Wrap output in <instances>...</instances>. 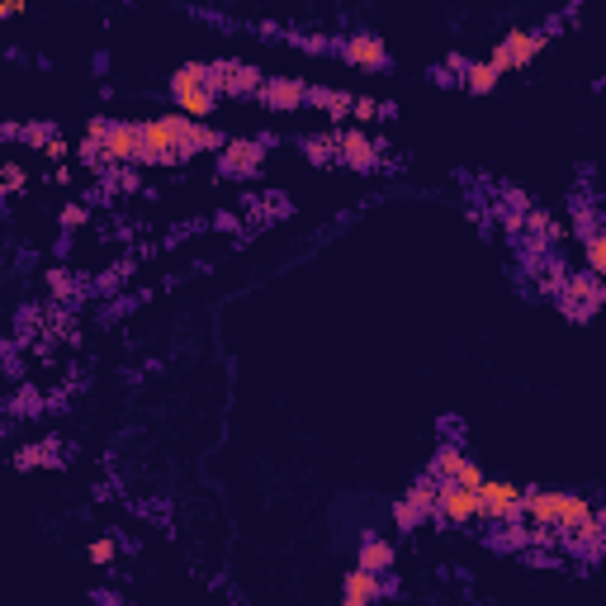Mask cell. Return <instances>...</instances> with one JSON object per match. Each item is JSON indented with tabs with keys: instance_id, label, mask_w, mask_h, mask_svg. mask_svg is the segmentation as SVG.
Segmentation results:
<instances>
[{
	"instance_id": "603a6c76",
	"label": "cell",
	"mask_w": 606,
	"mask_h": 606,
	"mask_svg": "<svg viewBox=\"0 0 606 606\" xmlns=\"http://www.w3.org/2000/svg\"><path fill=\"white\" fill-rule=\"evenodd\" d=\"M417 521H422V517H417V507H412L408 498L393 507V526H398V531H417Z\"/></svg>"
},
{
	"instance_id": "3957f363",
	"label": "cell",
	"mask_w": 606,
	"mask_h": 606,
	"mask_svg": "<svg viewBox=\"0 0 606 606\" xmlns=\"http://www.w3.org/2000/svg\"><path fill=\"white\" fill-rule=\"evenodd\" d=\"M138 133H143V161H152V166L185 161L180 157V138H176V119H171V114H166V119H147V124H138Z\"/></svg>"
},
{
	"instance_id": "8fae6325",
	"label": "cell",
	"mask_w": 606,
	"mask_h": 606,
	"mask_svg": "<svg viewBox=\"0 0 606 606\" xmlns=\"http://www.w3.org/2000/svg\"><path fill=\"white\" fill-rule=\"evenodd\" d=\"M379 592H384L379 573L351 569L346 573V597H341V606H379Z\"/></svg>"
},
{
	"instance_id": "d6986e66",
	"label": "cell",
	"mask_w": 606,
	"mask_h": 606,
	"mask_svg": "<svg viewBox=\"0 0 606 606\" xmlns=\"http://www.w3.org/2000/svg\"><path fill=\"white\" fill-rule=\"evenodd\" d=\"M464 464H469V460H464L460 446H441V450H436V479H441V483H455V479L464 474Z\"/></svg>"
},
{
	"instance_id": "8992f818",
	"label": "cell",
	"mask_w": 606,
	"mask_h": 606,
	"mask_svg": "<svg viewBox=\"0 0 606 606\" xmlns=\"http://www.w3.org/2000/svg\"><path fill=\"white\" fill-rule=\"evenodd\" d=\"M176 119V138H180V157H199V152H214V147H228L218 138L209 124H199V119H185V114H171Z\"/></svg>"
},
{
	"instance_id": "5b68a950",
	"label": "cell",
	"mask_w": 606,
	"mask_h": 606,
	"mask_svg": "<svg viewBox=\"0 0 606 606\" xmlns=\"http://www.w3.org/2000/svg\"><path fill=\"white\" fill-rule=\"evenodd\" d=\"M100 143H105V161H114V166L143 161V133H138V124H109Z\"/></svg>"
},
{
	"instance_id": "7c38bea8",
	"label": "cell",
	"mask_w": 606,
	"mask_h": 606,
	"mask_svg": "<svg viewBox=\"0 0 606 606\" xmlns=\"http://www.w3.org/2000/svg\"><path fill=\"white\" fill-rule=\"evenodd\" d=\"M592 517H597V512H592L588 498H578V493H564V498H559V521H554V531H559V540H564V535L578 531V526H583V521H592Z\"/></svg>"
},
{
	"instance_id": "ba28073f",
	"label": "cell",
	"mask_w": 606,
	"mask_h": 606,
	"mask_svg": "<svg viewBox=\"0 0 606 606\" xmlns=\"http://www.w3.org/2000/svg\"><path fill=\"white\" fill-rule=\"evenodd\" d=\"M261 157H266V143H251V138H237V143L223 147V157H218V166H223V176H247V171H256V166H261Z\"/></svg>"
},
{
	"instance_id": "4fadbf2b",
	"label": "cell",
	"mask_w": 606,
	"mask_h": 606,
	"mask_svg": "<svg viewBox=\"0 0 606 606\" xmlns=\"http://www.w3.org/2000/svg\"><path fill=\"white\" fill-rule=\"evenodd\" d=\"M303 100H308V90L299 81H266L261 86V105H270V109H299Z\"/></svg>"
},
{
	"instance_id": "e0dca14e",
	"label": "cell",
	"mask_w": 606,
	"mask_h": 606,
	"mask_svg": "<svg viewBox=\"0 0 606 606\" xmlns=\"http://www.w3.org/2000/svg\"><path fill=\"white\" fill-rule=\"evenodd\" d=\"M185 90H209V62H190L171 76V95H185Z\"/></svg>"
},
{
	"instance_id": "6da1fadb",
	"label": "cell",
	"mask_w": 606,
	"mask_h": 606,
	"mask_svg": "<svg viewBox=\"0 0 606 606\" xmlns=\"http://www.w3.org/2000/svg\"><path fill=\"white\" fill-rule=\"evenodd\" d=\"M521 502H526V488L507 479H488L479 488V521L483 526H507V521L521 517Z\"/></svg>"
},
{
	"instance_id": "d4e9b609",
	"label": "cell",
	"mask_w": 606,
	"mask_h": 606,
	"mask_svg": "<svg viewBox=\"0 0 606 606\" xmlns=\"http://www.w3.org/2000/svg\"><path fill=\"white\" fill-rule=\"evenodd\" d=\"M455 483H460V488H469V493H479V488H483L488 479H483V469H479V464L469 460V464H464V474H460Z\"/></svg>"
},
{
	"instance_id": "83f0119b",
	"label": "cell",
	"mask_w": 606,
	"mask_h": 606,
	"mask_svg": "<svg viewBox=\"0 0 606 606\" xmlns=\"http://www.w3.org/2000/svg\"><path fill=\"white\" fill-rule=\"evenodd\" d=\"M114 540H95V545H90V559H95V564H109V559H114Z\"/></svg>"
},
{
	"instance_id": "44dd1931",
	"label": "cell",
	"mask_w": 606,
	"mask_h": 606,
	"mask_svg": "<svg viewBox=\"0 0 606 606\" xmlns=\"http://www.w3.org/2000/svg\"><path fill=\"white\" fill-rule=\"evenodd\" d=\"M15 464L19 469H34V464H57V455H53V446H29L15 455Z\"/></svg>"
},
{
	"instance_id": "f546056e",
	"label": "cell",
	"mask_w": 606,
	"mask_h": 606,
	"mask_svg": "<svg viewBox=\"0 0 606 606\" xmlns=\"http://www.w3.org/2000/svg\"><path fill=\"white\" fill-rule=\"evenodd\" d=\"M5 185H10V195H15L19 185H24V171H19L15 161H5Z\"/></svg>"
},
{
	"instance_id": "cb8c5ba5",
	"label": "cell",
	"mask_w": 606,
	"mask_h": 606,
	"mask_svg": "<svg viewBox=\"0 0 606 606\" xmlns=\"http://www.w3.org/2000/svg\"><path fill=\"white\" fill-rule=\"evenodd\" d=\"M19 138H24V143H34V147H43V152H48V143H53V128H48V124H29V128H19Z\"/></svg>"
},
{
	"instance_id": "ac0fdd59",
	"label": "cell",
	"mask_w": 606,
	"mask_h": 606,
	"mask_svg": "<svg viewBox=\"0 0 606 606\" xmlns=\"http://www.w3.org/2000/svg\"><path fill=\"white\" fill-rule=\"evenodd\" d=\"M214 90H185V95H176V105L185 109V119H199L204 124V114H214Z\"/></svg>"
},
{
	"instance_id": "484cf974",
	"label": "cell",
	"mask_w": 606,
	"mask_h": 606,
	"mask_svg": "<svg viewBox=\"0 0 606 606\" xmlns=\"http://www.w3.org/2000/svg\"><path fill=\"white\" fill-rule=\"evenodd\" d=\"M351 114H356V119H379V114H389V109H379L370 95H360L356 105H351Z\"/></svg>"
},
{
	"instance_id": "5bb4252c",
	"label": "cell",
	"mask_w": 606,
	"mask_h": 606,
	"mask_svg": "<svg viewBox=\"0 0 606 606\" xmlns=\"http://www.w3.org/2000/svg\"><path fill=\"white\" fill-rule=\"evenodd\" d=\"M408 502L417 507L422 521H436V507H441V479H417L408 488Z\"/></svg>"
},
{
	"instance_id": "9a60e30c",
	"label": "cell",
	"mask_w": 606,
	"mask_h": 606,
	"mask_svg": "<svg viewBox=\"0 0 606 606\" xmlns=\"http://www.w3.org/2000/svg\"><path fill=\"white\" fill-rule=\"evenodd\" d=\"M450 67L460 72V81L474 90V95H488V90L498 86V72H493L488 62H450Z\"/></svg>"
},
{
	"instance_id": "277c9868",
	"label": "cell",
	"mask_w": 606,
	"mask_h": 606,
	"mask_svg": "<svg viewBox=\"0 0 606 606\" xmlns=\"http://www.w3.org/2000/svg\"><path fill=\"white\" fill-rule=\"evenodd\" d=\"M436 521H446V526H474V521H479V493H469L460 483H441Z\"/></svg>"
},
{
	"instance_id": "9c48e42d",
	"label": "cell",
	"mask_w": 606,
	"mask_h": 606,
	"mask_svg": "<svg viewBox=\"0 0 606 606\" xmlns=\"http://www.w3.org/2000/svg\"><path fill=\"white\" fill-rule=\"evenodd\" d=\"M545 43H550V29H512V34L502 38V48L512 53V72H517V67H531V57L540 53Z\"/></svg>"
},
{
	"instance_id": "7a4b0ae2",
	"label": "cell",
	"mask_w": 606,
	"mask_h": 606,
	"mask_svg": "<svg viewBox=\"0 0 606 606\" xmlns=\"http://www.w3.org/2000/svg\"><path fill=\"white\" fill-rule=\"evenodd\" d=\"M266 76L251 62H209V90L214 95H261Z\"/></svg>"
},
{
	"instance_id": "f1b7e54d",
	"label": "cell",
	"mask_w": 606,
	"mask_h": 606,
	"mask_svg": "<svg viewBox=\"0 0 606 606\" xmlns=\"http://www.w3.org/2000/svg\"><path fill=\"white\" fill-rule=\"evenodd\" d=\"M81 223H86V209L81 204H67L62 209V228H81Z\"/></svg>"
},
{
	"instance_id": "4316f807",
	"label": "cell",
	"mask_w": 606,
	"mask_h": 606,
	"mask_svg": "<svg viewBox=\"0 0 606 606\" xmlns=\"http://www.w3.org/2000/svg\"><path fill=\"white\" fill-rule=\"evenodd\" d=\"M332 152H337V138H313V143H308V157L313 161H327Z\"/></svg>"
},
{
	"instance_id": "30bf717a",
	"label": "cell",
	"mask_w": 606,
	"mask_h": 606,
	"mask_svg": "<svg viewBox=\"0 0 606 606\" xmlns=\"http://www.w3.org/2000/svg\"><path fill=\"white\" fill-rule=\"evenodd\" d=\"M379 152H384V147L370 143L365 133H337V157L346 161V166H356V171H370L379 161Z\"/></svg>"
},
{
	"instance_id": "52a82bcc",
	"label": "cell",
	"mask_w": 606,
	"mask_h": 606,
	"mask_svg": "<svg viewBox=\"0 0 606 606\" xmlns=\"http://www.w3.org/2000/svg\"><path fill=\"white\" fill-rule=\"evenodd\" d=\"M341 57H346L351 67H370V72L389 67V53H384V43H379L375 34H351L341 43Z\"/></svg>"
},
{
	"instance_id": "4dcf8cb0",
	"label": "cell",
	"mask_w": 606,
	"mask_h": 606,
	"mask_svg": "<svg viewBox=\"0 0 606 606\" xmlns=\"http://www.w3.org/2000/svg\"><path fill=\"white\" fill-rule=\"evenodd\" d=\"M53 289H57V294H67V289H72V280H67V270H53Z\"/></svg>"
},
{
	"instance_id": "ffe728a7",
	"label": "cell",
	"mask_w": 606,
	"mask_h": 606,
	"mask_svg": "<svg viewBox=\"0 0 606 606\" xmlns=\"http://www.w3.org/2000/svg\"><path fill=\"white\" fill-rule=\"evenodd\" d=\"M308 100H313V105H322L327 114H332V119H341V114H351V105H356L351 95H332V90H308Z\"/></svg>"
},
{
	"instance_id": "7402d4cb",
	"label": "cell",
	"mask_w": 606,
	"mask_h": 606,
	"mask_svg": "<svg viewBox=\"0 0 606 606\" xmlns=\"http://www.w3.org/2000/svg\"><path fill=\"white\" fill-rule=\"evenodd\" d=\"M588 266L592 275H606V232H592L588 237Z\"/></svg>"
},
{
	"instance_id": "2e32d148",
	"label": "cell",
	"mask_w": 606,
	"mask_h": 606,
	"mask_svg": "<svg viewBox=\"0 0 606 606\" xmlns=\"http://www.w3.org/2000/svg\"><path fill=\"white\" fill-rule=\"evenodd\" d=\"M389 564H393V545H389V540H379V535H370V540L360 545L356 569H365V573H384Z\"/></svg>"
}]
</instances>
